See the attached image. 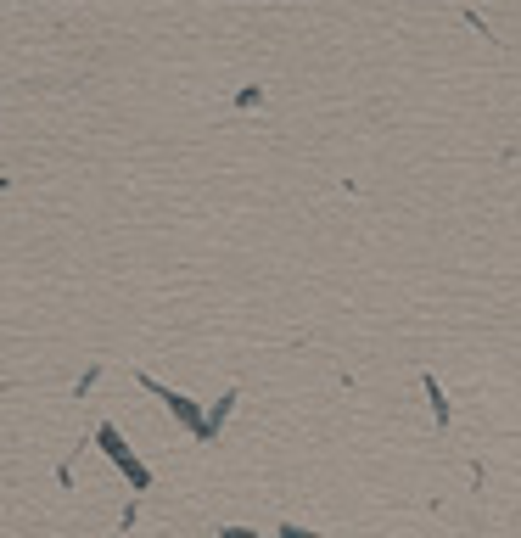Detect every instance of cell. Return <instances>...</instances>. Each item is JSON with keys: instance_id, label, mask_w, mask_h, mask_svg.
<instances>
[{"instance_id": "obj_5", "label": "cell", "mask_w": 521, "mask_h": 538, "mask_svg": "<svg viewBox=\"0 0 521 538\" xmlns=\"http://www.w3.org/2000/svg\"><path fill=\"white\" fill-rule=\"evenodd\" d=\"M281 538H309V533H303V527H281Z\"/></svg>"}, {"instance_id": "obj_1", "label": "cell", "mask_w": 521, "mask_h": 538, "mask_svg": "<svg viewBox=\"0 0 521 538\" xmlns=\"http://www.w3.org/2000/svg\"><path fill=\"white\" fill-rule=\"evenodd\" d=\"M96 443H101V454H107V460H113V466L124 471L129 488H152V471H146L141 460H135V449H129V443L118 438V426H113V421H101V426H96Z\"/></svg>"}, {"instance_id": "obj_4", "label": "cell", "mask_w": 521, "mask_h": 538, "mask_svg": "<svg viewBox=\"0 0 521 538\" xmlns=\"http://www.w3.org/2000/svg\"><path fill=\"white\" fill-rule=\"evenodd\" d=\"M219 538H258V533H253V527H225Z\"/></svg>"}, {"instance_id": "obj_2", "label": "cell", "mask_w": 521, "mask_h": 538, "mask_svg": "<svg viewBox=\"0 0 521 538\" xmlns=\"http://www.w3.org/2000/svg\"><path fill=\"white\" fill-rule=\"evenodd\" d=\"M141 387H152V393L163 398V404H169V415L185 426V432H191V438H197V443H208V415H202L197 404H191V398H185V393H169V387H163V382H152V376H141Z\"/></svg>"}, {"instance_id": "obj_3", "label": "cell", "mask_w": 521, "mask_h": 538, "mask_svg": "<svg viewBox=\"0 0 521 538\" xmlns=\"http://www.w3.org/2000/svg\"><path fill=\"white\" fill-rule=\"evenodd\" d=\"M426 382V398H432V421L449 426V398H443V387H437V376H421Z\"/></svg>"}]
</instances>
